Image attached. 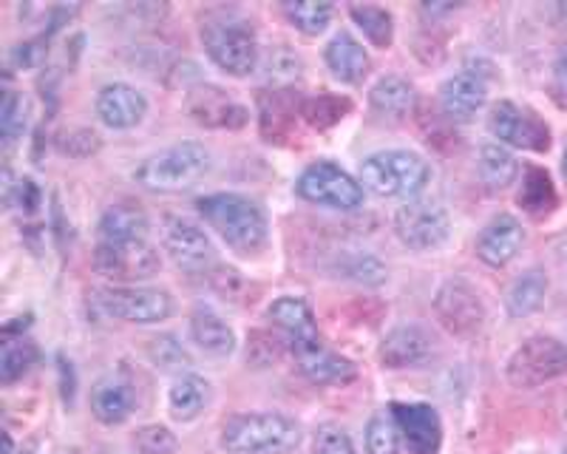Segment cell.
Wrapping results in <instances>:
<instances>
[{"label":"cell","instance_id":"44dd1931","mask_svg":"<svg viewBox=\"0 0 567 454\" xmlns=\"http://www.w3.org/2000/svg\"><path fill=\"white\" fill-rule=\"evenodd\" d=\"M323 60H327L329 74L336 80H341V83H361L369 74L367 49H363L349 32H338L336 38L329 40Z\"/></svg>","mask_w":567,"mask_h":454},{"label":"cell","instance_id":"e575fe53","mask_svg":"<svg viewBox=\"0 0 567 454\" xmlns=\"http://www.w3.org/2000/svg\"><path fill=\"white\" fill-rule=\"evenodd\" d=\"M281 9L292 27L298 32L310 34V38L321 34L332 23V14H336V7H329V3H307V0L303 3H284Z\"/></svg>","mask_w":567,"mask_h":454},{"label":"cell","instance_id":"f6af8a7d","mask_svg":"<svg viewBox=\"0 0 567 454\" xmlns=\"http://www.w3.org/2000/svg\"><path fill=\"white\" fill-rule=\"evenodd\" d=\"M18 196H20V208H27V210H34V208H38L40 190L34 188V182H32V179H20V185H18Z\"/></svg>","mask_w":567,"mask_h":454},{"label":"cell","instance_id":"74e56055","mask_svg":"<svg viewBox=\"0 0 567 454\" xmlns=\"http://www.w3.org/2000/svg\"><path fill=\"white\" fill-rule=\"evenodd\" d=\"M27 128V100L20 97L18 91H7L3 105H0V134L3 143L12 145L18 136H23Z\"/></svg>","mask_w":567,"mask_h":454},{"label":"cell","instance_id":"6da1fadb","mask_svg":"<svg viewBox=\"0 0 567 454\" xmlns=\"http://www.w3.org/2000/svg\"><path fill=\"white\" fill-rule=\"evenodd\" d=\"M202 219L239 254H256L267 241V216L241 194H210L196 202Z\"/></svg>","mask_w":567,"mask_h":454},{"label":"cell","instance_id":"5bb4252c","mask_svg":"<svg viewBox=\"0 0 567 454\" xmlns=\"http://www.w3.org/2000/svg\"><path fill=\"white\" fill-rule=\"evenodd\" d=\"M400 441L409 454H437L443 446V421L429 403H392Z\"/></svg>","mask_w":567,"mask_h":454},{"label":"cell","instance_id":"4fadbf2b","mask_svg":"<svg viewBox=\"0 0 567 454\" xmlns=\"http://www.w3.org/2000/svg\"><path fill=\"white\" fill-rule=\"evenodd\" d=\"M162 241L176 267L187 272H205L213 265V241L196 221L168 216L162 227Z\"/></svg>","mask_w":567,"mask_h":454},{"label":"cell","instance_id":"30bf717a","mask_svg":"<svg viewBox=\"0 0 567 454\" xmlns=\"http://www.w3.org/2000/svg\"><path fill=\"white\" fill-rule=\"evenodd\" d=\"M97 301L109 316L128 324H159L174 312V301L165 290L154 287H105Z\"/></svg>","mask_w":567,"mask_h":454},{"label":"cell","instance_id":"4316f807","mask_svg":"<svg viewBox=\"0 0 567 454\" xmlns=\"http://www.w3.org/2000/svg\"><path fill=\"white\" fill-rule=\"evenodd\" d=\"M190 336H194L196 347L202 352H207V355L225 358L236 350V336H233V330L210 310H196L190 316Z\"/></svg>","mask_w":567,"mask_h":454},{"label":"cell","instance_id":"ffe728a7","mask_svg":"<svg viewBox=\"0 0 567 454\" xmlns=\"http://www.w3.org/2000/svg\"><path fill=\"white\" fill-rule=\"evenodd\" d=\"M148 216L145 210L136 208L134 202H116L100 219V241L105 245H125V241L148 239Z\"/></svg>","mask_w":567,"mask_h":454},{"label":"cell","instance_id":"8992f818","mask_svg":"<svg viewBox=\"0 0 567 454\" xmlns=\"http://www.w3.org/2000/svg\"><path fill=\"white\" fill-rule=\"evenodd\" d=\"M296 194L312 205L336 210H354L363 205V185L336 163L318 159L307 165L296 182Z\"/></svg>","mask_w":567,"mask_h":454},{"label":"cell","instance_id":"e0dca14e","mask_svg":"<svg viewBox=\"0 0 567 454\" xmlns=\"http://www.w3.org/2000/svg\"><path fill=\"white\" fill-rule=\"evenodd\" d=\"M148 100L128 83H109L97 94V117L114 131H128L145 120Z\"/></svg>","mask_w":567,"mask_h":454},{"label":"cell","instance_id":"7a4b0ae2","mask_svg":"<svg viewBox=\"0 0 567 454\" xmlns=\"http://www.w3.org/2000/svg\"><path fill=\"white\" fill-rule=\"evenodd\" d=\"M219 443L227 454H290L301 443V429L276 412H252L230 417Z\"/></svg>","mask_w":567,"mask_h":454},{"label":"cell","instance_id":"bcb514c9","mask_svg":"<svg viewBox=\"0 0 567 454\" xmlns=\"http://www.w3.org/2000/svg\"><path fill=\"white\" fill-rule=\"evenodd\" d=\"M561 171H565V179H567V148H565V156H561Z\"/></svg>","mask_w":567,"mask_h":454},{"label":"cell","instance_id":"7402d4cb","mask_svg":"<svg viewBox=\"0 0 567 454\" xmlns=\"http://www.w3.org/2000/svg\"><path fill=\"white\" fill-rule=\"evenodd\" d=\"M91 409H94V417L105 426H120L131 417L134 412V390L131 383L120 375L103 378V381L94 386V395H91Z\"/></svg>","mask_w":567,"mask_h":454},{"label":"cell","instance_id":"8d00e7d4","mask_svg":"<svg viewBox=\"0 0 567 454\" xmlns=\"http://www.w3.org/2000/svg\"><path fill=\"white\" fill-rule=\"evenodd\" d=\"M400 432L392 415H374L367 426V454H398Z\"/></svg>","mask_w":567,"mask_h":454},{"label":"cell","instance_id":"ac0fdd59","mask_svg":"<svg viewBox=\"0 0 567 454\" xmlns=\"http://www.w3.org/2000/svg\"><path fill=\"white\" fill-rule=\"evenodd\" d=\"M488 100V85L480 74L460 72L440 85V109L452 123H468Z\"/></svg>","mask_w":567,"mask_h":454},{"label":"cell","instance_id":"1f68e13d","mask_svg":"<svg viewBox=\"0 0 567 454\" xmlns=\"http://www.w3.org/2000/svg\"><path fill=\"white\" fill-rule=\"evenodd\" d=\"M352 20L361 27V32L367 34V40L378 49H389L394 38V23L392 12L383 7H372V3H363V7L349 9Z\"/></svg>","mask_w":567,"mask_h":454},{"label":"cell","instance_id":"60d3db41","mask_svg":"<svg viewBox=\"0 0 567 454\" xmlns=\"http://www.w3.org/2000/svg\"><path fill=\"white\" fill-rule=\"evenodd\" d=\"M341 270H343V276H347V279L361 281V285L378 287V285H383V281H386V267L374 259V256H352V259L343 261Z\"/></svg>","mask_w":567,"mask_h":454},{"label":"cell","instance_id":"d590c367","mask_svg":"<svg viewBox=\"0 0 567 454\" xmlns=\"http://www.w3.org/2000/svg\"><path fill=\"white\" fill-rule=\"evenodd\" d=\"M287 355V341L267 330H256L247 338V361L256 367H272Z\"/></svg>","mask_w":567,"mask_h":454},{"label":"cell","instance_id":"f546056e","mask_svg":"<svg viewBox=\"0 0 567 454\" xmlns=\"http://www.w3.org/2000/svg\"><path fill=\"white\" fill-rule=\"evenodd\" d=\"M480 174H483V182L491 190H505L516 182V174H519V163L514 159L511 151H505L503 145H483L480 151Z\"/></svg>","mask_w":567,"mask_h":454},{"label":"cell","instance_id":"277c9868","mask_svg":"<svg viewBox=\"0 0 567 454\" xmlns=\"http://www.w3.org/2000/svg\"><path fill=\"white\" fill-rule=\"evenodd\" d=\"M432 179V168L412 151H381L363 159L361 182L374 196H400L412 199Z\"/></svg>","mask_w":567,"mask_h":454},{"label":"cell","instance_id":"ee69618b","mask_svg":"<svg viewBox=\"0 0 567 454\" xmlns=\"http://www.w3.org/2000/svg\"><path fill=\"white\" fill-rule=\"evenodd\" d=\"M550 94H554V100L561 105V109H567V49L565 52H559V58H556L554 63Z\"/></svg>","mask_w":567,"mask_h":454},{"label":"cell","instance_id":"9c48e42d","mask_svg":"<svg viewBox=\"0 0 567 454\" xmlns=\"http://www.w3.org/2000/svg\"><path fill=\"white\" fill-rule=\"evenodd\" d=\"M394 234L412 250H437L452 234V221L437 202L412 199L394 214Z\"/></svg>","mask_w":567,"mask_h":454},{"label":"cell","instance_id":"4dcf8cb0","mask_svg":"<svg viewBox=\"0 0 567 454\" xmlns=\"http://www.w3.org/2000/svg\"><path fill=\"white\" fill-rule=\"evenodd\" d=\"M349 109H352V103H349L347 97H338V94H318V97L303 100V103L298 105V114H301L303 123L310 125V128L327 131L332 128V125L341 123L349 114Z\"/></svg>","mask_w":567,"mask_h":454},{"label":"cell","instance_id":"d6986e66","mask_svg":"<svg viewBox=\"0 0 567 454\" xmlns=\"http://www.w3.org/2000/svg\"><path fill=\"white\" fill-rule=\"evenodd\" d=\"M267 316H270V321L278 327V330L287 332L292 352L303 350V347L321 344L316 318H312L310 305H307L303 299H296V296L276 299L270 307H267Z\"/></svg>","mask_w":567,"mask_h":454},{"label":"cell","instance_id":"d6a6232c","mask_svg":"<svg viewBox=\"0 0 567 454\" xmlns=\"http://www.w3.org/2000/svg\"><path fill=\"white\" fill-rule=\"evenodd\" d=\"M519 205H523L528 214L539 216L548 214L556 205V190L554 182H550L548 171L542 168H528L523 179V190H519Z\"/></svg>","mask_w":567,"mask_h":454},{"label":"cell","instance_id":"b9f144b4","mask_svg":"<svg viewBox=\"0 0 567 454\" xmlns=\"http://www.w3.org/2000/svg\"><path fill=\"white\" fill-rule=\"evenodd\" d=\"M58 145L63 154L74 156V159H85V156H91L94 151H100V136L89 128H74L65 131V134L60 136Z\"/></svg>","mask_w":567,"mask_h":454},{"label":"cell","instance_id":"5b68a950","mask_svg":"<svg viewBox=\"0 0 567 454\" xmlns=\"http://www.w3.org/2000/svg\"><path fill=\"white\" fill-rule=\"evenodd\" d=\"M202 43L213 63L230 78H250L258 65L256 34L247 27V20L221 14L202 23Z\"/></svg>","mask_w":567,"mask_h":454},{"label":"cell","instance_id":"83f0119b","mask_svg":"<svg viewBox=\"0 0 567 454\" xmlns=\"http://www.w3.org/2000/svg\"><path fill=\"white\" fill-rule=\"evenodd\" d=\"M545 292H548V279L542 270H528L523 272L519 279L511 285L508 296H505V307L514 318H525L530 312H536L545 301Z\"/></svg>","mask_w":567,"mask_h":454},{"label":"cell","instance_id":"3957f363","mask_svg":"<svg viewBox=\"0 0 567 454\" xmlns=\"http://www.w3.org/2000/svg\"><path fill=\"white\" fill-rule=\"evenodd\" d=\"M207 171H210V151L202 143H179L148 156L134 171V179L142 188L156 190V194H179L199 185Z\"/></svg>","mask_w":567,"mask_h":454},{"label":"cell","instance_id":"d4e9b609","mask_svg":"<svg viewBox=\"0 0 567 454\" xmlns=\"http://www.w3.org/2000/svg\"><path fill=\"white\" fill-rule=\"evenodd\" d=\"M372 109L386 120H406L417 105V91L403 78H381L369 91Z\"/></svg>","mask_w":567,"mask_h":454},{"label":"cell","instance_id":"ba28073f","mask_svg":"<svg viewBox=\"0 0 567 454\" xmlns=\"http://www.w3.org/2000/svg\"><path fill=\"white\" fill-rule=\"evenodd\" d=\"M434 316L443 324L445 332L454 338L471 341L477 338L485 321V307L480 301L477 290L465 279H449L434 296Z\"/></svg>","mask_w":567,"mask_h":454},{"label":"cell","instance_id":"7dc6e473","mask_svg":"<svg viewBox=\"0 0 567 454\" xmlns=\"http://www.w3.org/2000/svg\"><path fill=\"white\" fill-rule=\"evenodd\" d=\"M565 454H567V452H565Z\"/></svg>","mask_w":567,"mask_h":454},{"label":"cell","instance_id":"cb8c5ba5","mask_svg":"<svg viewBox=\"0 0 567 454\" xmlns=\"http://www.w3.org/2000/svg\"><path fill=\"white\" fill-rule=\"evenodd\" d=\"M301 372L310 378L312 383H349L354 381V363L347 361L343 355H336L323 344L303 347L296 352Z\"/></svg>","mask_w":567,"mask_h":454},{"label":"cell","instance_id":"2e32d148","mask_svg":"<svg viewBox=\"0 0 567 454\" xmlns=\"http://www.w3.org/2000/svg\"><path fill=\"white\" fill-rule=\"evenodd\" d=\"M525 245L523 221L511 214H499L480 230L477 256L488 267H505L519 256Z\"/></svg>","mask_w":567,"mask_h":454},{"label":"cell","instance_id":"8fae6325","mask_svg":"<svg viewBox=\"0 0 567 454\" xmlns=\"http://www.w3.org/2000/svg\"><path fill=\"white\" fill-rule=\"evenodd\" d=\"M488 131L499 140V143L511 145V148L523 151H542L550 148V128L548 123H542L534 111L519 109L511 100L496 103L488 114Z\"/></svg>","mask_w":567,"mask_h":454},{"label":"cell","instance_id":"7c38bea8","mask_svg":"<svg viewBox=\"0 0 567 454\" xmlns=\"http://www.w3.org/2000/svg\"><path fill=\"white\" fill-rule=\"evenodd\" d=\"M159 250L148 239L125 241V245L100 241L94 250V267L116 281H145L159 272Z\"/></svg>","mask_w":567,"mask_h":454},{"label":"cell","instance_id":"603a6c76","mask_svg":"<svg viewBox=\"0 0 567 454\" xmlns=\"http://www.w3.org/2000/svg\"><path fill=\"white\" fill-rule=\"evenodd\" d=\"M432 352V341L420 327H398L386 336L381 344V361L389 370H403V367H414Z\"/></svg>","mask_w":567,"mask_h":454},{"label":"cell","instance_id":"7bdbcfd3","mask_svg":"<svg viewBox=\"0 0 567 454\" xmlns=\"http://www.w3.org/2000/svg\"><path fill=\"white\" fill-rule=\"evenodd\" d=\"M316 454H354V446L341 426H323L316 435Z\"/></svg>","mask_w":567,"mask_h":454},{"label":"cell","instance_id":"52a82bcc","mask_svg":"<svg viewBox=\"0 0 567 454\" xmlns=\"http://www.w3.org/2000/svg\"><path fill=\"white\" fill-rule=\"evenodd\" d=\"M567 372V347L554 336L528 338L508 361V381L516 390H534Z\"/></svg>","mask_w":567,"mask_h":454},{"label":"cell","instance_id":"836d02e7","mask_svg":"<svg viewBox=\"0 0 567 454\" xmlns=\"http://www.w3.org/2000/svg\"><path fill=\"white\" fill-rule=\"evenodd\" d=\"M38 361V350L27 338H7L3 341V355H0V381L14 383L18 378L27 375L32 370V363Z\"/></svg>","mask_w":567,"mask_h":454},{"label":"cell","instance_id":"f35d334b","mask_svg":"<svg viewBox=\"0 0 567 454\" xmlns=\"http://www.w3.org/2000/svg\"><path fill=\"white\" fill-rule=\"evenodd\" d=\"M134 446L140 454H176L179 452V441L168 426L159 423H148V426L136 429Z\"/></svg>","mask_w":567,"mask_h":454},{"label":"cell","instance_id":"9a60e30c","mask_svg":"<svg viewBox=\"0 0 567 454\" xmlns=\"http://www.w3.org/2000/svg\"><path fill=\"white\" fill-rule=\"evenodd\" d=\"M187 114L205 128H245L250 111L216 85H202L187 97Z\"/></svg>","mask_w":567,"mask_h":454},{"label":"cell","instance_id":"f1b7e54d","mask_svg":"<svg viewBox=\"0 0 567 454\" xmlns=\"http://www.w3.org/2000/svg\"><path fill=\"white\" fill-rule=\"evenodd\" d=\"M292 123H296V105L284 91L261 94V134L267 143H278L281 136L290 134Z\"/></svg>","mask_w":567,"mask_h":454},{"label":"cell","instance_id":"ab89813d","mask_svg":"<svg viewBox=\"0 0 567 454\" xmlns=\"http://www.w3.org/2000/svg\"><path fill=\"white\" fill-rule=\"evenodd\" d=\"M148 352H151V361H154L156 367H162V370H182V367L190 363V358H187V352L182 350V344L174 336L151 338Z\"/></svg>","mask_w":567,"mask_h":454},{"label":"cell","instance_id":"484cf974","mask_svg":"<svg viewBox=\"0 0 567 454\" xmlns=\"http://www.w3.org/2000/svg\"><path fill=\"white\" fill-rule=\"evenodd\" d=\"M210 401V383L199 375H182L168 392L171 417L179 423H190L205 412Z\"/></svg>","mask_w":567,"mask_h":454}]
</instances>
